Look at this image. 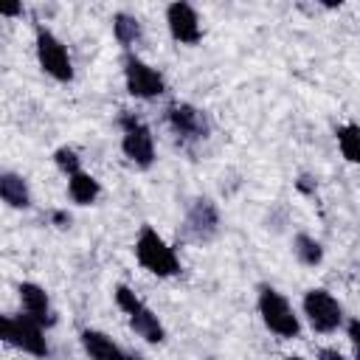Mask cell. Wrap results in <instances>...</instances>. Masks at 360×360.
<instances>
[{"mask_svg":"<svg viewBox=\"0 0 360 360\" xmlns=\"http://www.w3.org/2000/svg\"><path fill=\"white\" fill-rule=\"evenodd\" d=\"M135 259L143 270H149L152 276H160V278L180 273V259H177L174 248H169L166 239L152 225L141 228V233L135 239Z\"/></svg>","mask_w":360,"mask_h":360,"instance_id":"obj_1","label":"cell"},{"mask_svg":"<svg viewBox=\"0 0 360 360\" xmlns=\"http://www.w3.org/2000/svg\"><path fill=\"white\" fill-rule=\"evenodd\" d=\"M0 340L25 352V354H31V357H45L48 354L45 332L28 315H3L0 312Z\"/></svg>","mask_w":360,"mask_h":360,"instance_id":"obj_2","label":"cell"},{"mask_svg":"<svg viewBox=\"0 0 360 360\" xmlns=\"http://www.w3.org/2000/svg\"><path fill=\"white\" fill-rule=\"evenodd\" d=\"M259 315H262V321H264V326L273 332V335H278V338H298V332H301V323H298V315H295V309L290 307V301L278 292V290H273V287H259Z\"/></svg>","mask_w":360,"mask_h":360,"instance_id":"obj_3","label":"cell"},{"mask_svg":"<svg viewBox=\"0 0 360 360\" xmlns=\"http://www.w3.org/2000/svg\"><path fill=\"white\" fill-rule=\"evenodd\" d=\"M121 124V149L127 155L129 163H135L138 169H149L155 163V138L152 129L135 115V112H121L118 118Z\"/></svg>","mask_w":360,"mask_h":360,"instance_id":"obj_4","label":"cell"},{"mask_svg":"<svg viewBox=\"0 0 360 360\" xmlns=\"http://www.w3.org/2000/svg\"><path fill=\"white\" fill-rule=\"evenodd\" d=\"M115 304L127 312V318H129V326H132V332L135 335H141L146 343H163V338H166V329H163V323H160V318L127 287V284H118L115 287Z\"/></svg>","mask_w":360,"mask_h":360,"instance_id":"obj_5","label":"cell"},{"mask_svg":"<svg viewBox=\"0 0 360 360\" xmlns=\"http://www.w3.org/2000/svg\"><path fill=\"white\" fill-rule=\"evenodd\" d=\"M37 59H39V68L51 79H56V82L73 79V62H70L65 42L45 25H37Z\"/></svg>","mask_w":360,"mask_h":360,"instance_id":"obj_6","label":"cell"},{"mask_svg":"<svg viewBox=\"0 0 360 360\" xmlns=\"http://www.w3.org/2000/svg\"><path fill=\"white\" fill-rule=\"evenodd\" d=\"M304 315H307L309 326L315 332H321V335H329V332H335L343 323L340 301L329 290H323V287H315V290L304 292Z\"/></svg>","mask_w":360,"mask_h":360,"instance_id":"obj_7","label":"cell"},{"mask_svg":"<svg viewBox=\"0 0 360 360\" xmlns=\"http://www.w3.org/2000/svg\"><path fill=\"white\" fill-rule=\"evenodd\" d=\"M124 82H127L129 96H135V98H158L166 90V82H163L160 70L146 65L135 53L124 56Z\"/></svg>","mask_w":360,"mask_h":360,"instance_id":"obj_8","label":"cell"},{"mask_svg":"<svg viewBox=\"0 0 360 360\" xmlns=\"http://www.w3.org/2000/svg\"><path fill=\"white\" fill-rule=\"evenodd\" d=\"M166 121L172 127V132L180 138V141H202L208 138L211 132V121L202 110H197L194 104L188 101H174L166 107Z\"/></svg>","mask_w":360,"mask_h":360,"instance_id":"obj_9","label":"cell"},{"mask_svg":"<svg viewBox=\"0 0 360 360\" xmlns=\"http://www.w3.org/2000/svg\"><path fill=\"white\" fill-rule=\"evenodd\" d=\"M219 233V208L208 197H197L183 219V236L191 242H211Z\"/></svg>","mask_w":360,"mask_h":360,"instance_id":"obj_10","label":"cell"},{"mask_svg":"<svg viewBox=\"0 0 360 360\" xmlns=\"http://www.w3.org/2000/svg\"><path fill=\"white\" fill-rule=\"evenodd\" d=\"M166 25H169V34L174 42L180 45H197L202 39V25H200V14L194 11L191 3H172L166 8Z\"/></svg>","mask_w":360,"mask_h":360,"instance_id":"obj_11","label":"cell"},{"mask_svg":"<svg viewBox=\"0 0 360 360\" xmlns=\"http://www.w3.org/2000/svg\"><path fill=\"white\" fill-rule=\"evenodd\" d=\"M17 292H20V301H22V312H25L31 321H37L42 329L56 323V315H53V309H51L48 292H45L39 284L22 281V284L17 287Z\"/></svg>","mask_w":360,"mask_h":360,"instance_id":"obj_12","label":"cell"},{"mask_svg":"<svg viewBox=\"0 0 360 360\" xmlns=\"http://www.w3.org/2000/svg\"><path fill=\"white\" fill-rule=\"evenodd\" d=\"M79 338H82V346H84V352H87L90 360H129L121 352V346L112 343V338H107L98 329H84Z\"/></svg>","mask_w":360,"mask_h":360,"instance_id":"obj_13","label":"cell"},{"mask_svg":"<svg viewBox=\"0 0 360 360\" xmlns=\"http://www.w3.org/2000/svg\"><path fill=\"white\" fill-rule=\"evenodd\" d=\"M0 200L8 208H28L31 205V188L22 174L17 172H0Z\"/></svg>","mask_w":360,"mask_h":360,"instance_id":"obj_14","label":"cell"},{"mask_svg":"<svg viewBox=\"0 0 360 360\" xmlns=\"http://www.w3.org/2000/svg\"><path fill=\"white\" fill-rule=\"evenodd\" d=\"M98 191H101L98 180H96L93 174H87V172H76V174L68 177V197H70L76 205H90V202H96Z\"/></svg>","mask_w":360,"mask_h":360,"instance_id":"obj_15","label":"cell"},{"mask_svg":"<svg viewBox=\"0 0 360 360\" xmlns=\"http://www.w3.org/2000/svg\"><path fill=\"white\" fill-rule=\"evenodd\" d=\"M112 34H115L118 45H124V48L129 51V48H135V45L141 42L143 28H141V20H138L135 14H129V11H118V14L112 17Z\"/></svg>","mask_w":360,"mask_h":360,"instance_id":"obj_16","label":"cell"},{"mask_svg":"<svg viewBox=\"0 0 360 360\" xmlns=\"http://www.w3.org/2000/svg\"><path fill=\"white\" fill-rule=\"evenodd\" d=\"M292 253H295V259H298L301 264H307V267H315V264L323 262V248H321V242H318L315 236H309V233H298V236L292 239Z\"/></svg>","mask_w":360,"mask_h":360,"instance_id":"obj_17","label":"cell"},{"mask_svg":"<svg viewBox=\"0 0 360 360\" xmlns=\"http://www.w3.org/2000/svg\"><path fill=\"white\" fill-rule=\"evenodd\" d=\"M335 135H338V146H340L343 158L349 163H357L360 160V127L357 124H343V127H338Z\"/></svg>","mask_w":360,"mask_h":360,"instance_id":"obj_18","label":"cell"},{"mask_svg":"<svg viewBox=\"0 0 360 360\" xmlns=\"http://www.w3.org/2000/svg\"><path fill=\"white\" fill-rule=\"evenodd\" d=\"M53 163L70 177V174H76V172H82V158L76 155V149H70V146H59L56 152H53Z\"/></svg>","mask_w":360,"mask_h":360,"instance_id":"obj_19","label":"cell"},{"mask_svg":"<svg viewBox=\"0 0 360 360\" xmlns=\"http://www.w3.org/2000/svg\"><path fill=\"white\" fill-rule=\"evenodd\" d=\"M295 186H298V191H304V194H315V177H309V174H301V177L295 180Z\"/></svg>","mask_w":360,"mask_h":360,"instance_id":"obj_20","label":"cell"},{"mask_svg":"<svg viewBox=\"0 0 360 360\" xmlns=\"http://www.w3.org/2000/svg\"><path fill=\"white\" fill-rule=\"evenodd\" d=\"M22 3H0V17H20Z\"/></svg>","mask_w":360,"mask_h":360,"instance_id":"obj_21","label":"cell"},{"mask_svg":"<svg viewBox=\"0 0 360 360\" xmlns=\"http://www.w3.org/2000/svg\"><path fill=\"white\" fill-rule=\"evenodd\" d=\"M318 360H346V357H343L338 349L326 346V349H321V352H318Z\"/></svg>","mask_w":360,"mask_h":360,"instance_id":"obj_22","label":"cell"},{"mask_svg":"<svg viewBox=\"0 0 360 360\" xmlns=\"http://www.w3.org/2000/svg\"><path fill=\"white\" fill-rule=\"evenodd\" d=\"M53 222H56L59 228H68V222H70V214H68V211H53Z\"/></svg>","mask_w":360,"mask_h":360,"instance_id":"obj_23","label":"cell"},{"mask_svg":"<svg viewBox=\"0 0 360 360\" xmlns=\"http://www.w3.org/2000/svg\"><path fill=\"white\" fill-rule=\"evenodd\" d=\"M349 340H352V343H357V318H352V321H349Z\"/></svg>","mask_w":360,"mask_h":360,"instance_id":"obj_24","label":"cell"},{"mask_svg":"<svg viewBox=\"0 0 360 360\" xmlns=\"http://www.w3.org/2000/svg\"><path fill=\"white\" fill-rule=\"evenodd\" d=\"M284 360H304V357H284Z\"/></svg>","mask_w":360,"mask_h":360,"instance_id":"obj_25","label":"cell"}]
</instances>
